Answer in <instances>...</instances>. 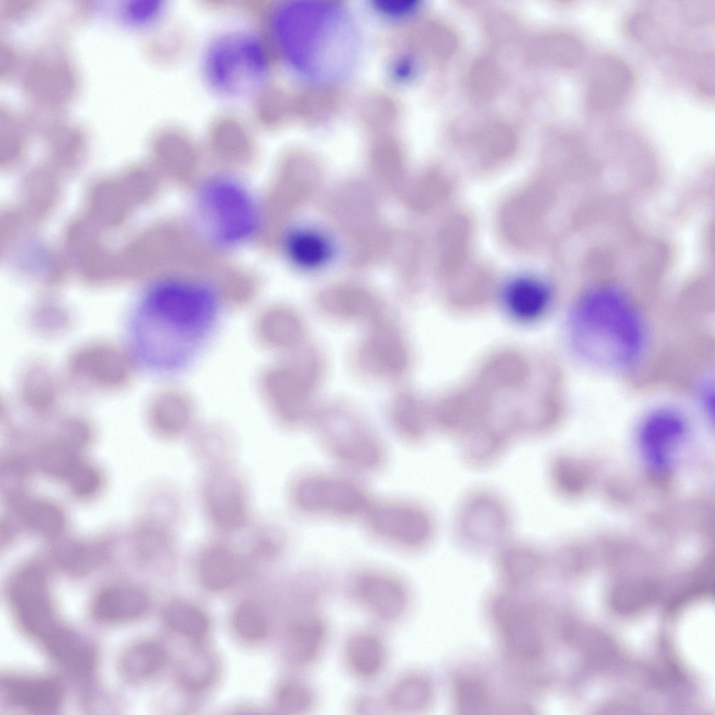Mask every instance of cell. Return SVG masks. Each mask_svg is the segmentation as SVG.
<instances>
[{
  "mask_svg": "<svg viewBox=\"0 0 715 715\" xmlns=\"http://www.w3.org/2000/svg\"><path fill=\"white\" fill-rule=\"evenodd\" d=\"M223 314L209 283L173 277L153 285L132 312V352L149 372L175 376L194 364L212 341Z\"/></svg>",
  "mask_w": 715,
  "mask_h": 715,
  "instance_id": "1",
  "label": "cell"
},
{
  "mask_svg": "<svg viewBox=\"0 0 715 715\" xmlns=\"http://www.w3.org/2000/svg\"><path fill=\"white\" fill-rule=\"evenodd\" d=\"M570 342L587 363L602 369H624L640 358L644 343L641 318L619 292L599 288L583 295L571 310Z\"/></svg>",
  "mask_w": 715,
  "mask_h": 715,
  "instance_id": "2",
  "label": "cell"
},
{
  "mask_svg": "<svg viewBox=\"0 0 715 715\" xmlns=\"http://www.w3.org/2000/svg\"><path fill=\"white\" fill-rule=\"evenodd\" d=\"M270 72L263 41L251 31L235 29L214 36L202 59L205 82L216 95L229 101L249 98L262 89Z\"/></svg>",
  "mask_w": 715,
  "mask_h": 715,
  "instance_id": "3",
  "label": "cell"
},
{
  "mask_svg": "<svg viewBox=\"0 0 715 715\" xmlns=\"http://www.w3.org/2000/svg\"><path fill=\"white\" fill-rule=\"evenodd\" d=\"M324 216L346 239L350 263L364 265L388 249L393 235L383 221L376 196L363 179L340 184L323 205Z\"/></svg>",
  "mask_w": 715,
  "mask_h": 715,
  "instance_id": "4",
  "label": "cell"
},
{
  "mask_svg": "<svg viewBox=\"0 0 715 715\" xmlns=\"http://www.w3.org/2000/svg\"><path fill=\"white\" fill-rule=\"evenodd\" d=\"M311 422L324 448L342 466L372 472L383 465L386 453L382 439L351 404L327 402L316 408Z\"/></svg>",
  "mask_w": 715,
  "mask_h": 715,
  "instance_id": "5",
  "label": "cell"
},
{
  "mask_svg": "<svg viewBox=\"0 0 715 715\" xmlns=\"http://www.w3.org/2000/svg\"><path fill=\"white\" fill-rule=\"evenodd\" d=\"M197 214L211 239L223 247L251 239L260 227L258 207L239 181L216 176L201 186L196 198Z\"/></svg>",
  "mask_w": 715,
  "mask_h": 715,
  "instance_id": "6",
  "label": "cell"
},
{
  "mask_svg": "<svg viewBox=\"0 0 715 715\" xmlns=\"http://www.w3.org/2000/svg\"><path fill=\"white\" fill-rule=\"evenodd\" d=\"M514 522L513 510L504 496L488 487H477L459 501L453 516L452 535L464 550H496L509 540Z\"/></svg>",
  "mask_w": 715,
  "mask_h": 715,
  "instance_id": "7",
  "label": "cell"
},
{
  "mask_svg": "<svg viewBox=\"0 0 715 715\" xmlns=\"http://www.w3.org/2000/svg\"><path fill=\"white\" fill-rule=\"evenodd\" d=\"M47 581L46 561L35 557L17 568L8 588L9 603L18 625L44 648L68 629L57 615Z\"/></svg>",
  "mask_w": 715,
  "mask_h": 715,
  "instance_id": "8",
  "label": "cell"
},
{
  "mask_svg": "<svg viewBox=\"0 0 715 715\" xmlns=\"http://www.w3.org/2000/svg\"><path fill=\"white\" fill-rule=\"evenodd\" d=\"M364 514L371 533L401 550H422L432 543L436 535V517L421 504L406 501L371 503Z\"/></svg>",
  "mask_w": 715,
  "mask_h": 715,
  "instance_id": "9",
  "label": "cell"
},
{
  "mask_svg": "<svg viewBox=\"0 0 715 715\" xmlns=\"http://www.w3.org/2000/svg\"><path fill=\"white\" fill-rule=\"evenodd\" d=\"M290 499L302 513L339 518L364 513L371 505L369 496L360 484L331 474L314 473L299 478L291 487Z\"/></svg>",
  "mask_w": 715,
  "mask_h": 715,
  "instance_id": "10",
  "label": "cell"
},
{
  "mask_svg": "<svg viewBox=\"0 0 715 715\" xmlns=\"http://www.w3.org/2000/svg\"><path fill=\"white\" fill-rule=\"evenodd\" d=\"M366 325V331L353 351V363L371 377L397 379L410 364L405 334L388 310Z\"/></svg>",
  "mask_w": 715,
  "mask_h": 715,
  "instance_id": "11",
  "label": "cell"
},
{
  "mask_svg": "<svg viewBox=\"0 0 715 715\" xmlns=\"http://www.w3.org/2000/svg\"><path fill=\"white\" fill-rule=\"evenodd\" d=\"M352 601L381 625H394L405 618L412 605V591L400 575L378 568L357 571L349 580Z\"/></svg>",
  "mask_w": 715,
  "mask_h": 715,
  "instance_id": "12",
  "label": "cell"
},
{
  "mask_svg": "<svg viewBox=\"0 0 715 715\" xmlns=\"http://www.w3.org/2000/svg\"><path fill=\"white\" fill-rule=\"evenodd\" d=\"M200 496L209 522L218 530L233 533L249 518L247 490L242 478L222 464L212 465L202 478Z\"/></svg>",
  "mask_w": 715,
  "mask_h": 715,
  "instance_id": "13",
  "label": "cell"
},
{
  "mask_svg": "<svg viewBox=\"0 0 715 715\" xmlns=\"http://www.w3.org/2000/svg\"><path fill=\"white\" fill-rule=\"evenodd\" d=\"M314 305L325 318L364 325L387 311L376 292L355 282L334 283L320 288L314 297Z\"/></svg>",
  "mask_w": 715,
  "mask_h": 715,
  "instance_id": "14",
  "label": "cell"
},
{
  "mask_svg": "<svg viewBox=\"0 0 715 715\" xmlns=\"http://www.w3.org/2000/svg\"><path fill=\"white\" fill-rule=\"evenodd\" d=\"M68 366L75 380L98 389H118L131 378V362L128 355L108 344L80 348L71 357Z\"/></svg>",
  "mask_w": 715,
  "mask_h": 715,
  "instance_id": "15",
  "label": "cell"
},
{
  "mask_svg": "<svg viewBox=\"0 0 715 715\" xmlns=\"http://www.w3.org/2000/svg\"><path fill=\"white\" fill-rule=\"evenodd\" d=\"M635 76L622 59L604 54L596 59L584 83V101L595 112L611 111L622 105L634 88Z\"/></svg>",
  "mask_w": 715,
  "mask_h": 715,
  "instance_id": "16",
  "label": "cell"
},
{
  "mask_svg": "<svg viewBox=\"0 0 715 715\" xmlns=\"http://www.w3.org/2000/svg\"><path fill=\"white\" fill-rule=\"evenodd\" d=\"M330 638L327 619L316 607H309L288 625L283 640V658L296 668H311L323 658Z\"/></svg>",
  "mask_w": 715,
  "mask_h": 715,
  "instance_id": "17",
  "label": "cell"
},
{
  "mask_svg": "<svg viewBox=\"0 0 715 715\" xmlns=\"http://www.w3.org/2000/svg\"><path fill=\"white\" fill-rule=\"evenodd\" d=\"M390 658L388 642L377 628L354 630L346 637L342 645L344 668L352 678L361 683L378 681L386 671Z\"/></svg>",
  "mask_w": 715,
  "mask_h": 715,
  "instance_id": "18",
  "label": "cell"
},
{
  "mask_svg": "<svg viewBox=\"0 0 715 715\" xmlns=\"http://www.w3.org/2000/svg\"><path fill=\"white\" fill-rule=\"evenodd\" d=\"M686 433V420L679 411L660 408L649 413L638 432L640 450L649 466L656 471L668 467Z\"/></svg>",
  "mask_w": 715,
  "mask_h": 715,
  "instance_id": "19",
  "label": "cell"
},
{
  "mask_svg": "<svg viewBox=\"0 0 715 715\" xmlns=\"http://www.w3.org/2000/svg\"><path fill=\"white\" fill-rule=\"evenodd\" d=\"M150 607V598L141 587L115 584L102 587L91 603L95 619L107 624H123L144 617Z\"/></svg>",
  "mask_w": 715,
  "mask_h": 715,
  "instance_id": "20",
  "label": "cell"
},
{
  "mask_svg": "<svg viewBox=\"0 0 715 715\" xmlns=\"http://www.w3.org/2000/svg\"><path fill=\"white\" fill-rule=\"evenodd\" d=\"M6 700L16 708L36 714H50L61 704L60 684L45 676L16 675L3 684Z\"/></svg>",
  "mask_w": 715,
  "mask_h": 715,
  "instance_id": "21",
  "label": "cell"
},
{
  "mask_svg": "<svg viewBox=\"0 0 715 715\" xmlns=\"http://www.w3.org/2000/svg\"><path fill=\"white\" fill-rule=\"evenodd\" d=\"M19 518L24 533L53 543L67 533L69 519L65 507L45 496H30L18 506L9 508Z\"/></svg>",
  "mask_w": 715,
  "mask_h": 715,
  "instance_id": "22",
  "label": "cell"
},
{
  "mask_svg": "<svg viewBox=\"0 0 715 715\" xmlns=\"http://www.w3.org/2000/svg\"><path fill=\"white\" fill-rule=\"evenodd\" d=\"M114 533L93 536H64L52 543L50 556L65 570L82 573L97 566L107 559L115 541Z\"/></svg>",
  "mask_w": 715,
  "mask_h": 715,
  "instance_id": "23",
  "label": "cell"
},
{
  "mask_svg": "<svg viewBox=\"0 0 715 715\" xmlns=\"http://www.w3.org/2000/svg\"><path fill=\"white\" fill-rule=\"evenodd\" d=\"M240 564L237 551L230 544L221 540L210 542L204 545L196 556L197 580L207 591H227L236 582Z\"/></svg>",
  "mask_w": 715,
  "mask_h": 715,
  "instance_id": "24",
  "label": "cell"
},
{
  "mask_svg": "<svg viewBox=\"0 0 715 715\" xmlns=\"http://www.w3.org/2000/svg\"><path fill=\"white\" fill-rule=\"evenodd\" d=\"M432 695V684L428 675L409 670L392 681L384 693L383 705L396 714H415L429 706Z\"/></svg>",
  "mask_w": 715,
  "mask_h": 715,
  "instance_id": "25",
  "label": "cell"
},
{
  "mask_svg": "<svg viewBox=\"0 0 715 715\" xmlns=\"http://www.w3.org/2000/svg\"><path fill=\"white\" fill-rule=\"evenodd\" d=\"M511 435L501 427L473 429L459 438L462 461L475 469H485L498 462L510 448Z\"/></svg>",
  "mask_w": 715,
  "mask_h": 715,
  "instance_id": "26",
  "label": "cell"
},
{
  "mask_svg": "<svg viewBox=\"0 0 715 715\" xmlns=\"http://www.w3.org/2000/svg\"><path fill=\"white\" fill-rule=\"evenodd\" d=\"M548 287L531 277H519L505 289L503 302L506 311L517 321L531 323L542 318L550 304Z\"/></svg>",
  "mask_w": 715,
  "mask_h": 715,
  "instance_id": "27",
  "label": "cell"
},
{
  "mask_svg": "<svg viewBox=\"0 0 715 715\" xmlns=\"http://www.w3.org/2000/svg\"><path fill=\"white\" fill-rule=\"evenodd\" d=\"M162 615L169 630L197 645L202 644L212 630V620L208 612L190 600L174 598L169 600L165 605Z\"/></svg>",
  "mask_w": 715,
  "mask_h": 715,
  "instance_id": "28",
  "label": "cell"
},
{
  "mask_svg": "<svg viewBox=\"0 0 715 715\" xmlns=\"http://www.w3.org/2000/svg\"><path fill=\"white\" fill-rule=\"evenodd\" d=\"M285 253L290 263L302 270H316L330 259L332 246L321 233L310 228H298L285 233Z\"/></svg>",
  "mask_w": 715,
  "mask_h": 715,
  "instance_id": "29",
  "label": "cell"
},
{
  "mask_svg": "<svg viewBox=\"0 0 715 715\" xmlns=\"http://www.w3.org/2000/svg\"><path fill=\"white\" fill-rule=\"evenodd\" d=\"M168 658V653L164 644L148 638L133 644L123 652L119 661V669L123 677L130 681H145L158 675Z\"/></svg>",
  "mask_w": 715,
  "mask_h": 715,
  "instance_id": "30",
  "label": "cell"
},
{
  "mask_svg": "<svg viewBox=\"0 0 715 715\" xmlns=\"http://www.w3.org/2000/svg\"><path fill=\"white\" fill-rule=\"evenodd\" d=\"M35 468L31 457L19 452H7L0 460V491L1 499L8 508L26 501L31 494Z\"/></svg>",
  "mask_w": 715,
  "mask_h": 715,
  "instance_id": "31",
  "label": "cell"
},
{
  "mask_svg": "<svg viewBox=\"0 0 715 715\" xmlns=\"http://www.w3.org/2000/svg\"><path fill=\"white\" fill-rule=\"evenodd\" d=\"M200 645L183 658L176 673L178 686L191 695L209 690L217 681L221 672L220 661L216 654Z\"/></svg>",
  "mask_w": 715,
  "mask_h": 715,
  "instance_id": "32",
  "label": "cell"
},
{
  "mask_svg": "<svg viewBox=\"0 0 715 715\" xmlns=\"http://www.w3.org/2000/svg\"><path fill=\"white\" fill-rule=\"evenodd\" d=\"M496 551L498 570L505 577L529 579L542 572L543 552L531 541L509 540Z\"/></svg>",
  "mask_w": 715,
  "mask_h": 715,
  "instance_id": "33",
  "label": "cell"
},
{
  "mask_svg": "<svg viewBox=\"0 0 715 715\" xmlns=\"http://www.w3.org/2000/svg\"><path fill=\"white\" fill-rule=\"evenodd\" d=\"M389 420L395 432L411 442L423 441L427 434V422L416 396L401 390L392 397L388 408Z\"/></svg>",
  "mask_w": 715,
  "mask_h": 715,
  "instance_id": "34",
  "label": "cell"
},
{
  "mask_svg": "<svg viewBox=\"0 0 715 715\" xmlns=\"http://www.w3.org/2000/svg\"><path fill=\"white\" fill-rule=\"evenodd\" d=\"M131 539L137 553L147 560L171 554L176 545L171 527L154 516L139 519L132 529Z\"/></svg>",
  "mask_w": 715,
  "mask_h": 715,
  "instance_id": "35",
  "label": "cell"
},
{
  "mask_svg": "<svg viewBox=\"0 0 715 715\" xmlns=\"http://www.w3.org/2000/svg\"><path fill=\"white\" fill-rule=\"evenodd\" d=\"M80 455L56 435L39 443L31 455L34 468L52 482H64Z\"/></svg>",
  "mask_w": 715,
  "mask_h": 715,
  "instance_id": "36",
  "label": "cell"
},
{
  "mask_svg": "<svg viewBox=\"0 0 715 715\" xmlns=\"http://www.w3.org/2000/svg\"><path fill=\"white\" fill-rule=\"evenodd\" d=\"M57 383L52 371L43 364H35L25 372L21 395L33 412L45 416L52 411L59 397Z\"/></svg>",
  "mask_w": 715,
  "mask_h": 715,
  "instance_id": "37",
  "label": "cell"
},
{
  "mask_svg": "<svg viewBox=\"0 0 715 715\" xmlns=\"http://www.w3.org/2000/svg\"><path fill=\"white\" fill-rule=\"evenodd\" d=\"M106 480L104 469L97 462L83 456L64 483L68 494L74 501L88 503L103 493Z\"/></svg>",
  "mask_w": 715,
  "mask_h": 715,
  "instance_id": "38",
  "label": "cell"
},
{
  "mask_svg": "<svg viewBox=\"0 0 715 715\" xmlns=\"http://www.w3.org/2000/svg\"><path fill=\"white\" fill-rule=\"evenodd\" d=\"M408 182L401 195L408 209L415 212L429 210L447 193L446 179L434 170H427Z\"/></svg>",
  "mask_w": 715,
  "mask_h": 715,
  "instance_id": "39",
  "label": "cell"
},
{
  "mask_svg": "<svg viewBox=\"0 0 715 715\" xmlns=\"http://www.w3.org/2000/svg\"><path fill=\"white\" fill-rule=\"evenodd\" d=\"M273 699L277 707L289 714H307L318 703V693L314 685L300 677H288L274 688Z\"/></svg>",
  "mask_w": 715,
  "mask_h": 715,
  "instance_id": "40",
  "label": "cell"
},
{
  "mask_svg": "<svg viewBox=\"0 0 715 715\" xmlns=\"http://www.w3.org/2000/svg\"><path fill=\"white\" fill-rule=\"evenodd\" d=\"M470 240L469 224L464 217L456 216L443 225L438 240V259L445 270L457 268L467 253Z\"/></svg>",
  "mask_w": 715,
  "mask_h": 715,
  "instance_id": "41",
  "label": "cell"
},
{
  "mask_svg": "<svg viewBox=\"0 0 715 715\" xmlns=\"http://www.w3.org/2000/svg\"><path fill=\"white\" fill-rule=\"evenodd\" d=\"M230 626L235 636L250 645L263 642L270 632V622L264 610L253 601L237 604L230 615Z\"/></svg>",
  "mask_w": 715,
  "mask_h": 715,
  "instance_id": "42",
  "label": "cell"
},
{
  "mask_svg": "<svg viewBox=\"0 0 715 715\" xmlns=\"http://www.w3.org/2000/svg\"><path fill=\"white\" fill-rule=\"evenodd\" d=\"M55 435L80 455H84L94 445L96 432L93 424L84 416L66 417L57 428Z\"/></svg>",
  "mask_w": 715,
  "mask_h": 715,
  "instance_id": "43",
  "label": "cell"
},
{
  "mask_svg": "<svg viewBox=\"0 0 715 715\" xmlns=\"http://www.w3.org/2000/svg\"><path fill=\"white\" fill-rule=\"evenodd\" d=\"M397 245L398 250L397 270L399 283L401 290L412 288L417 268L418 238L412 231H404Z\"/></svg>",
  "mask_w": 715,
  "mask_h": 715,
  "instance_id": "44",
  "label": "cell"
},
{
  "mask_svg": "<svg viewBox=\"0 0 715 715\" xmlns=\"http://www.w3.org/2000/svg\"><path fill=\"white\" fill-rule=\"evenodd\" d=\"M700 401L709 416L714 415V387L709 382L705 383L700 392Z\"/></svg>",
  "mask_w": 715,
  "mask_h": 715,
  "instance_id": "45",
  "label": "cell"
},
{
  "mask_svg": "<svg viewBox=\"0 0 715 715\" xmlns=\"http://www.w3.org/2000/svg\"><path fill=\"white\" fill-rule=\"evenodd\" d=\"M374 705L371 698L369 695H357L351 701V708L353 709H372L375 707Z\"/></svg>",
  "mask_w": 715,
  "mask_h": 715,
  "instance_id": "46",
  "label": "cell"
}]
</instances>
